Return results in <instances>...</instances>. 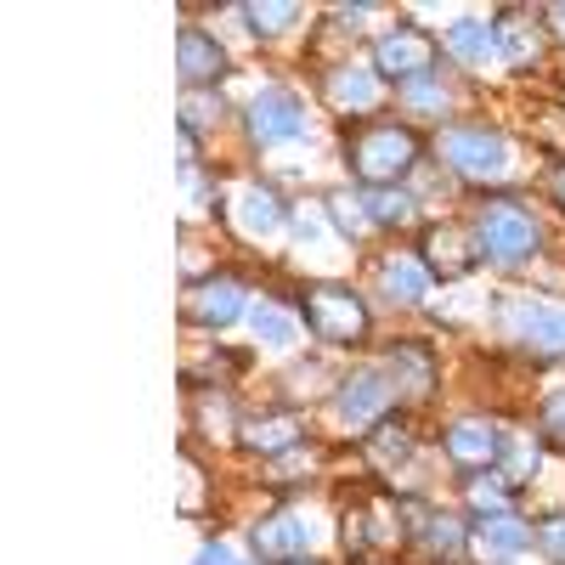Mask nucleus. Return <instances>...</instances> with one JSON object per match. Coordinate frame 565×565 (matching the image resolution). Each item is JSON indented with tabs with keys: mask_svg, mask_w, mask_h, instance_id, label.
I'll list each match as a JSON object with an SVG mask.
<instances>
[{
	"mask_svg": "<svg viewBox=\"0 0 565 565\" xmlns=\"http://www.w3.org/2000/svg\"><path fill=\"white\" fill-rule=\"evenodd\" d=\"M300 436H306L300 413H255V418L238 424V447L244 452H289V447H300Z\"/></svg>",
	"mask_w": 565,
	"mask_h": 565,
	"instance_id": "4468645a",
	"label": "nucleus"
},
{
	"mask_svg": "<svg viewBox=\"0 0 565 565\" xmlns=\"http://www.w3.org/2000/svg\"><path fill=\"white\" fill-rule=\"evenodd\" d=\"M503 476L509 481H526L532 476V469H537V441H526L521 430H503Z\"/></svg>",
	"mask_w": 565,
	"mask_h": 565,
	"instance_id": "cd10ccee",
	"label": "nucleus"
},
{
	"mask_svg": "<svg viewBox=\"0 0 565 565\" xmlns=\"http://www.w3.org/2000/svg\"><path fill=\"white\" fill-rule=\"evenodd\" d=\"M244 23H249V34L277 40L289 23H300V7H295V0H249V7H244Z\"/></svg>",
	"mask_w": 565,
	"mask_h": 565,
	"instance_id": "a878e982",
	"label": "nucleus"
},
{
	"mask_svg": "<svg viewBox=\"0 0 565 565\" xmlns=\"http://www.w3.org/2000/svg\"><path fill=\"white\" fill-rule=\"evenodd\" d=\"M295 232H300L306 244H317V238H328V221L317 210H295Z\"/></svg>",
	"mask_w": 565,
	"mask_h": 565,
	"instance_id": "473e14b6",
	"label": "nucleus"
},
{
	"mask_svg": "<svg viewBox=\"0 0 565 565\" xmlns=\"http://www.w3.org/2000/svg\"><path fill=\"white\" fill-rule=\"evenodd\" d=\"M362 447H367L373 469H396V463L413 458V430L402 418H385V424H373V430L362 436Z\"/></svg>",
	"mask_w": 565,
	"mask_h": 565,
	"instance_id": "5701e85b",
	"label": "nucleus"
},
{
	"mask_svg": "<svg viewBox=\"0 0 565 565\" xmlns=\"http://www.w3.org/2000/svg\"><path fill=\"white\" fill-rule=\"evenodd\" d=\"M548 199H554V204H559V210H565V164H559V170H554V175H548Z\"/></svg>",
	"mask_w": 565,
	"mask_h": 565,
	"instance_id": "f704fd0d",
	"label": "nucleus"
},
{
	"mask_svg": "<svg viewBox=\"0 0 565 565\" xmlns=\"http://www.w3.org/2000/svg\"><path fill=\"white\" fill-rule=\"evenodd\" d=\"M476 249L492 266H521L543 249V226L532 221L521 199H487L476 215Z\"/></svg>",
	"mask_w": 565,
	"mask_h": 565,
	"instance_id": "f03ea898",
	"label": "nucleus"
},
{
	"mask_svg": "<svg viewBox=\"0 0 565 565\" xmlns=\"http://www.w3.org/2000/svg\"><path fill=\"white\" fill-rule=\"evenodd\" d=\"M193 565H232V554H226V543H204Z\"/></svg>",
	"mask_w": 565,
	"mask_h": 565,
	"instance_id": "72a5a7b5",
	"label": "nucleus"
},
{
	"mask_svg": "<svg viewBox=\"0 0 565 565\" xmlns=\"http://www.w3.org/2000/svg\"><path fill=\"white\" fill-rule=\"evenodd\" d=\"M441 159L463 181H498L509 170V141L492 125H447L441 130Z\"/></svg>",
	"mask_w": 565,
	"mask_h": 565,
	"instance_id": "20e7f679",
	"label": "nucleus"
},
{
	"mask_svg": "<svg viewBox=\"0 0 565 565\" xmlns=\"http://www.w3.org/2000/svg\"><path fill=\"white\" fill-rule=\"evenodd\" d=\"M306 328L322 340V345H362L367 340V328H373V317H367V306H362V295H351L345 282H317V289H306Z\"/></svg>",
	"mask_w": 565,
	"mask_h": 565,
	"instance_id": "7ed1b4c3",
	"label": "nucleus"
},
{
	"mask_svg": "<svg viewBox=\"0 0 565 565\" xmlns=\"http://www.w3.org/2000/svg\"><path fill=\"white\" fill-rule=\"evenodd\" d=\"M249 136L260 141V148H277V141H295L306 136V103L295 97V90H260V97L249 103Z\"/></svg>",
	"mask_w": 565,
	"mask_h": 565,
	"instance_id": "6e6552de",
	"label": "nucleus"
},
{
	"mask_svg": "<svg viewBox=\"0 0 565 565\" xmlns=\"http://www.w3.org/2000/svg\"><path fill=\"white\" fill-rule=\"evenodd\" d=\"M498 52H503V63L509 68H537V57H543V34H537V23L532 18H521V12H503L498 23Z\"/></svg>",
	"mask_w": 565,
	"mask_h": 565,
	"instance_id": "aec40b11",
	"label": "nucleus"
},
{
	"mask_svg": "<svg viewBox=\"0 0 565 565\" xmlns=\"http://www.w3.org/2000/svg\"><path fill=\"white\" fill-rule=\"evenodd\" d=\"M385 367H391V380H396V396H407V402L430 396V385H436V362H430V351L413 345V340L391 345V351H385Z\"/></svg>",
	"mask_w": 565,
	"mask_h": 565,
	"instance_id": "f3484780",
	"label": "nucleus"
},
{
	"mask_svg": "<svg viewBox=\"0 0 565 565\" xmlns=\"http://www.w3.org/2000/svg\"><path fill=\"white\" fill-rule=\"evenodd\" d=\"M249 328H255V340H260V345H271V351H289V345H295V334H300L295 311H282V306H271V300H260V306L249 311Z\"/></svg>",
	"mask_w": 565,
	"mask_h": 565,
	"instance_id": "393cba45",
	"label": "nucleus"
},
{
	"mask_svg": "<svg viewBox=\"0 0 565 565\" xmlns=\"http://www.w3.org/2000/svg\"><path fill=\"white\" fill-rule=\"evenodd\" d=\"M175 68L186 85H210L226 74V52H221V40L204 34V29H181L175 34Z\"/></svg>",
	"mask_w": 565,
	"mask_h": 565,
	"instance_id": "2eb2a0df",
	"label": "nucleus"
},
{
	"mask_svg": "<svg viewBox=\"0 0 565 565\" xmlns=\"http://www.w3.org/2000/svg\"><path fill=\"white\" fill-rule=\"evenodd\" d=\"M402 108H407V114H424V119H441V114H447V85H436L430 74L413 79V85H402Z\"/></svg>",
	"mask_w": 565,
	"mask_h": 565,
	"instance_id": "bb28decb",
	"label": "nucleus"
},
{
	"mask_svg": "<svg viewBox=\"0 0 565 565\" xmlns=\"http://www.w3.org/2000/svg\"><path fill=\"white\" fill-rule=\"evenodd\" d=\"M481 249H469V238L458 226H430L424 232V266L441 271V277H463V271H476Z\"/></svg>",
	"mask_w": 565,
	"mask_h": 565,
	"instance_id": "a211bd4d",
	"label": "nucleus"
},
{
	"mask_svg": "<svg viewBox=\"0 0 565 565\" xmlns=\"http://www.w3.org/2000/svg\"><path fill=\"white\" fill-rule=\"evenodd\" d=\"M447 52H452L458 63H469V68H487V57L498 52V29H492L487 18H458V23L447 29Z\"/></svg>",
	"mask_w": 565,
	"mask_h": 565,
	"instance_id": "4be33fe9",
	"label": "nucleus"
},
{
	"mask_svg": "<svg viewBox=\"0 0 565 565\" xmlns=\"http://www.w3.org/2000/svg\"><path fill=\"white\" fill-rule=\"evenodd\" d=\"M232 215H238L244 238H271V232L282 226V204H277L271 186H244L238 204H232Z\"/></svg>",
	"mask_w": 565,
	"mask_h": 565,
	"instance_id": "412c9836",
	"label": "nucleus"
},
{
	"mask_svg": "<svg viewBox=\"0 0 565 565\" xmlns=\"http://www.w3.org/2000/svg\"><path fill=\"white\" fill-rule=\"evenodd\" d=\"M277 565H322V559H311V554H295V559H277Z\"/></svg>",
	"mask_w": 565,
	"mask_h": 565,
	"instance_id": "c9c22d12",
	"label": "nucleus"
},
{
	"mask_svg": "<svg viewBox=\"0 0 565 565\" xmlns=\"http://www.w3.org/2000/svg\"><path fill=\"white\" fill-rule=\"evenodd\" d=\"M391 402H396V385L385 380L380 367L345 373L340 391H334V413H340L345 430H356V436H367L373 424H385V418H391Z\"/></svg>",
	"mask_w": 565,
	"mask_h": 565,
	"instance_id": "39448f33",
	"label": "nucleus"
},
{
	"mask_svg": "<svg viewBox=\"0 0 565 565\" xmlns=\"http://www.w3.org/2000/svg\"><path fill=\"white\" fill-rule=\"evenodd\" d=\"M232 565H244V559H232Z\"/></svg>",
	"mask_w": 565,
	"mask_h": 565,
	"instance_id": "4c0bfd02",
	"label": "nucleus"
},
{
	"mask_svg": "<svg viewBox=\"0 0 565 565\" xmlns=\"http://www.w3.org/2000/svg\"><path fill=\"white\" fill-rule=\"evenodd\" d=\"M373 74L380 79H396V85H413L424 74H436V34L424 29H391L373 40Z\"/></svg>",
	"mask_w": 565,
	"mask_h": 565,
	"instance_id": "423d86ee",
	"label": "nucleus"
},
{
	"mask_svg": "<svg viewBox=\"0 0 565 565\" xmlns=\"http://www.w3.org/2000/svg\"><path fill=\"white\" fill-rule=\"evenodd\" d=\"M418 153H424L418 130H413V125H396V119L345 130V170H351L362 186H402L407 170L418 164Z\"/></svg>",
	"mask_w": 565,
	"mask_h": 565,
	"instance_id": "f257e3e1",
	"label": "nucleus"
},
{
	"mask_svg": "<svg viewBox=\"0 0 565 565\" xmlns=\"http://www.w3.org/2000/svg\"><path fill=\"white\" fill-rule=\"evenodd\" d=\"M244 306H249V300H244V282H238V277H204V282H193V289H186V300H181L186 322H199V328L238 322Z\"/></svg>",
	"mask_w": 565,
	"mask_h": 565,
	"instance_id": "1a4fd4ad",
	"label": "nucleus"
},
{
	"mask_svg": "<svg viewBox=\"0 0 565 565\" xmlns=\"http://www.w3.org/2000/svg\"><path fill=\"white\" fill-rule=\"evenodd\" d=\"M441 447H447V458L458 469H487L503 452V430H498V424H487V418H458V424H447Z\"/></svg>",
	"mask_w": 565,
	"mask_h": 565,
	"instance_id": "f8f14e48",
	"label": "nucleus"
},
{
	"mask_svg": "<svg viewBox=\"0 0 565 565\" xmlns=\"http://www.w3.org/2000/svg\"><path fill=\"white\" fill-rule=\"evenodd\" d=\"M322 90H328V103H334V114H367V108H380V74L362 68V63L328 68L322 74Z\"/></svg>",
	"mask_w": 565,
	"mask_h": 565,
	"instance_id": "ddd939ff",
	"label": "nucleus"
},
{
	"mask_svg": "<svg viewBox=\"0 0 565 565\" xmlns=\"http://www.w3.org/2000/svg\"><path fill=\"white\" fill-rule=\"evenodd\" d=\"M413 514H418V521H407V526H413L418 548L430 554V559H441V565H463V554H469V521L441 514V509H413Z\"/></svg>",
	"mask_w": 565,
	"mask_h": 565,
	"instance_id": "9b49d317",
	"label": "nucleus"
},
{
	"mask_svg": "<svg viewBox=\"0 0 565 565\" xmlns=\"http://www.w3.org/2000/svg\"><path fill=\"white\" fill-rule=\"evenodd\" d=\"M469 509L476 514H503L509 509V476H476L469 481Z\"/></svg>",
	"mask_w": 565,
	"mask_h": 565,
	"instance_id": "c85d7f7f",
	"label": "nucleus"
},
{
	"mask_svg": "<svg viewBox=\"0 0 565 565\" xmlns=\"http://www.w3.org/2000/svg\"><path fill=\"white\" fill-rule=\"evenodd\" d=\"M537 548H543L554 565H565V514H548V521L537 526Z\"/></svg>",
	"mask_w": 565,
	"mask_h": 565,
	"instance_id": "7c9ffc66",
	"label": "nucleus"
},
{
	"mask_svg": "<svg viewBox=\"0 0 565 565\" xmlns=\"http://www.w3.org/2000/svg\"><path fill=\"white\" fill-rule=\"evenodd\" d=\"M311 537H317V526L306 521V514H295V509H282V514H271V521L255 526V548L266 559H295V554L311 548Z\"/></svg>",
	"mask_w": 565,
	"mask_h": 565,
	"instance_id": "dca6fc26",
	"label": "nucleus"
},
{
	"mask_svg": "<svg viewBox=\"0 0 565 565\" xmlns=\"http://www.w3.org/2000/svg\"><path fill=\"white\" fill-rule=\"evenodd\" d=\"M469 543H476L487 559H514V554H526L532 543H537V532H532V521H521L514 509H503V514H481V521H469Z\"/></svg>",
	"mask_w": 565,
	"mask_h": 565,
	"instance_id": "9d476101",
	"label": "nucleus"
},
{
	"mask_svg": "<svg viewBox=\"0 0 565 565\" xmlns=\"http://www.w3.org/2000/svg\"><path fill=\"white\" fill-rule=\"evenodd\" d=\"M380 289L402 306H424L430 300V266L418 255H391V260H380Z\"/></svg>",
	"mask_w": 565,
	"mask_h": 565,
	"instance_id": "6ab92c4d",
	"label": "nucleus"
},
{
	"mask_svg": "<svg viewBox=\"0 0 565 565\" xmlns=\"http://www.w3.org/2000/svg\"><path fill=\"white\" fill-rule=\"evenodd\" d=\"M362 215H367V226H413L418 204L402 193V186H367V193H362Z\"/></svg>",
	"mask_w": 565,
	"mask_h": 565,
	"instance_id": "b1692460",
	"label": "nucleus"
},
{
	"mask_svg": "<svg viewBox=\"0 0 565 565\" xmlns=\"http://www.w3.org/2000/svg\"><path fill=\"white\" fill-rule=\"evenodd\" d=\"M503 328H509V340H521L526 351L565 356V306H543V300H509V306H503Z\"/></svg>",
	"mask_w": 565,
	"mask_h": 565,
	"instance_id": "0eeeda50",
	"label": "nucleus"
},
{
	"mask_svg": "<svg viewBox=\"0 0 565 565\" xmlns=\"http://www.w3.org/2000/svg\"><path fill=\"white\" fill-rule=\"evenodd\" d=\"M548 18H554V23H559V29H565V7H554V12H548Z\"/></svg>",
	"mask_w": 565,
	"mask_h": 565,
	"instance_id": "e433bc0d",
	"label": "nucleus"
},
{
	"mask_svg": "<svg viewBox=\"0 0 565 565\" xmlns=\"http://www.w3.org/2000/svg\"><path fill=\"white\" fill-rule=\"evenodd\" d=\"M543 436H548L554 447H565V391H554V396L543 402Z\"/></svg>",
	"mask_w": 565,
	"mask_h": 565,
	"instance_id": "2f4dec72",
	"label": "nucleus"
},
{
	"mask_svg": "<svg viewBox=\"0 0 565 565\" xmlns=\"http://www.w3.org/2000/svg\"><path fill=\"white\" fill-rule=\"evenodd\" d=\"M328 215H334V226L345 232V238H356V232L367 226V215H362V199H351V193H334V199H328Z\"/></svg>",
	"mask_w": 565,
	"mask_h": 565,
	"instance_id": "c756f323",
	"label": "nucleus"
}]
</instances>
